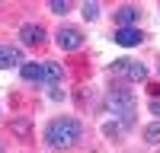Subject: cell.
I'll list each match as a JSON object with an SVG mask.
<instances>
[{"label":"cell","instance_id":"6da1fadb","mask_svg":"<svg viewBox=\"0 0 160 153\" xmlns=\"http://www.w3.org/2000/svg\"><path fill=\"white\" fill-rule=\"evenodd\" d=\"M45 144L51 150H68V147H77L80 137H83V121L74 118V115H55L48 124H45Z\"/></svg>","mask_w":160,"mask_h":153},{"label":"cell","instance_id":"7a4b0ae2","mask_svg":"<svg viewBox=\"0 0 160 153\" xmlns=\"http://www.w3.org/2000/svg\"><path fill=\"white\" fill-rule=\"evenodd\" d=\"M106 112H112L118 121H122V128H131L138 118V102L135 96H131V89H122V86H115L106 93Z\"/></svg>","mask_w":160,"mask_h":153},{"label":"cell","instance_id":"3957f363","mask_svg":"<svg viewBox=\"0 0 160 153\" xmlns=\"http://www.w3.org/2000/svg\"><path fill=\"white\" fill-rule=\"evenodd\" d=\"M109 73L112 76H122V80H131V83H144L148 80V67L141 61H131V58H118L109 64Z\"/></svg>","mask_w":160,"mask_h":153},{"label":"cell","instance_id":"277c9868","mask_svg":"<svg viewBox=\"0 0 160 153\" xmlns=\"http://www.w3.org/2000/svg\"><path fill=\"white\" fill-rule=\"evenodd\" d=\"M55 42H58L64 51H77L80 45H83V32H80V26H71V22H64L61 29L55 32Z\"/></svg>","mask_w":160,"mask_h":153},{"label":"cell","instance_id":"5b68a950","mask_svg":"<svg viewBox=\"0 0 160 153\" xmlns=\"http://www.w3.org/2000/svg\"><path fill=\"white\" fill-rule=\"evenodd\" d=\"M19 42L29 45V48L42 45V42H45V29H42L38 22H26V26H19Z\"/></svg>","mask_w":160,"mask_h":153},{"label":"cell","instance_id":"8992f818","mask_svg":"<svg viewBox=\"0 0 160 153\" xmlns=\"http://www.w3.org/2000/svg\"><path fill=\"white\" fill-rule=\"evenodd\" d=\"M115 45H122V48H135V45H141L144 42V32L141 29H115Z\"/></svg>","mask_w":160,"mask_h":153},{"label":"cell","instance_id":"52a82bcc","mask_svg":"<svg viewBox=\"0 0 160 153\" xmlns=\"http://www.w3.org/2000/svg\"><path fill=\"white\" fill-rule=\"evenodd\" d=\"M19 76L26 83H45V73H42V64H35V61H26V64H19Z\"/></svg>","mask_w":160,"mask_h":153},{"label":"cell","instance_id":"ba28073f","mask_svg":"<svg viewBox=\"0 0 160 153\" xmlns=\"http://www.w3.org/2000/svg\"><path fill=\"white\" fill-rule=\"evenodd\" d=\"M22 58H19V48L16 45H0V70H10V67H19Z\"/></svg>","mask_w":160,"mask_h":153},{"label":"cell","instance_id":"9c48e42d","mask_svg":"<svg viewBox=\"0 0 160 153\" xmlns=\"http://www.w3.org/2000/svg\"><path fill=\"white\" fill-rule=\"evenodd\" d=\"M138 7H118L115 10V22H118V29H135V22H138Z\"/></svg>","mask_w":160,"mask_h":153},{"label":"cell","instance_id":"30bf717a","mask_svg":"<svg viewBox=\"0 0 160 153\" xmlns=\"http://www.w3.org/2000/svg\"><path fill=\"white\" fill-rule=\"evenodd\" d=\"M42 73H45V83L48 86H58L64 80V67L58 61H42Z\"/></svg>","mask_w":160,"mask_h":153},{"label":"cell","instance_id":"8fae6325","mask_svg":"<svg viewBox=\"0 0 160 153\" xmlns=\"http://www.w3.org/2000/svg\"><path fill=\"white\" fill-rule=\"evenodd\" d=\"M10 131H13V137L26 140V137H29V131H32V121L26 118V115H16V118H10Z\"/></svg>","mask_w":160,"mask_h":153},{"label":"cell","instance_id":"7c38bea8","mask_svg":"<svg viewBox=\"0 0 160 153\" xmlns=\"http://www.w3.org/2000/svg\"><path fill=\"white\" fill-rule=\"evenodd\" d=\"M48 10L55 13V16H68L71 13V0H48Z\"/></svg>","mask_w":160,"mask_h":153},{"label":"cell","instance_id":"4fadbf2b","mask_svg":"<svg viewBox=\"0 0 160 153\" xmlns=\"http://www.w3.org/2000/svg\"><path fill=\"white\" fill-rule=\"evenodd\" d=\"M102 134L109 137V140H122V121H109V124H102Z\"/></svg>","mask_w":160,"mask_h":153},{"label":"cell","instance_id":"5bb4252c","mask_svg":"<svg viewBox=\"0 0 160 153\" xmlns=\"http://www.w3.org/2000/svg\"><path fill=\"white\" fill-rule=\"evenodd\" d=\"M144 140H148V144H160V121H151L144 128Z\"/></svg>","mask_w":160,"mask_h":153},{"label":"cell","instance_id":"9a60e30c","mask_svg":"<svg viewBox=\"0 0 160 153\" xmlns=\"http://www.w3.org/2000/svg\"><path fill=\"white\" fill-rule=\"evenodd\" d=\"M96 16H99V3H96V0H90V3H83V19H90V22H93Z\"/></svg>","mask_w":160,"mask_h":153},{"label":"cell","instance_id":"2e32d148","mask_svg":"<svg viewBox=\"0 0 160 153\" xmlns=\"http://www.w3.org/2000/svg\"><path fill=\"white\" fill-rule=\"evenodd\" d=\"M148 109H151L154 118H160V99H151V105H148Z\"/></svg>","mask_w":160,"mask_h":153},{"label":"cell","instance_id":"e0dca14e","mask_svg":"<svg viewBox=\"0 0 160 153\" xmlns=\"http://www.w3.org/2000/svg\"><path fill=\"white\" fill-rule=\"evenodd\" d=\"M48 96H51V99H55V102H61V99H64V93H61V89H58V86H51V89H48Z\"/></svg>","mask_w":160,"mask_h":153},{"label":"cell","instance_id":"ac0fdd59","mask_svg":"<svg viewBox=\"0 0 160 153\" xmlns=\"http://www.w3.org/2000/svg\"><path fill=\"white\" fill-rule=\"evenodd\" d=\"M0 153H3V144H0Z\"/></svg>","mask_w":160,"mask_h":153},{"label":"cell","instance_id":"d6986e66","mask_svg":"<svg viewBox=\"0 0 160 153\" xmlns=\"http://www.w3.org/2000/svg\"><path fill=\"white\" fill-rule=\"evenodd\" d=\"M157 70H160V61H157Z\"/></svg>","mask_w":160,"mask_h":153}]
</instances>
